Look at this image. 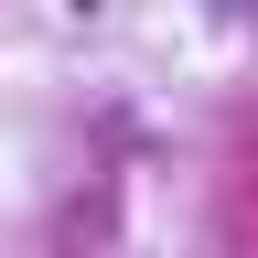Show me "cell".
<instances>
[]
</instances>
